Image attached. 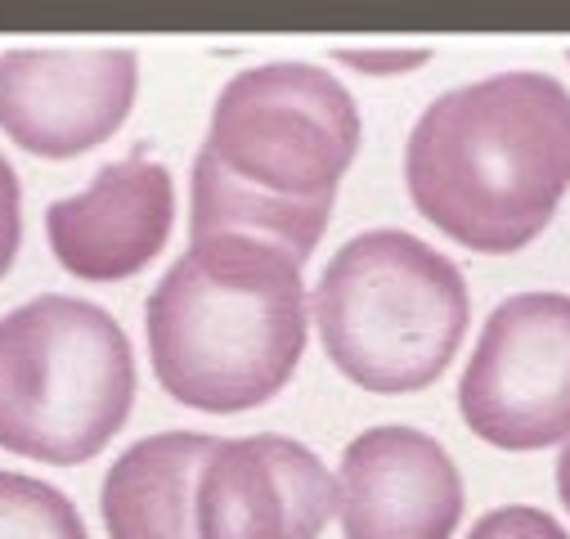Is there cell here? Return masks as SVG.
I'll return each instance as SVG.
<instances>
[{"label": "cell", "mask_w": 570, "mask_h": 539, "mask_svg": "<svg viewBox=\"0 0 570 539\" xmlns=\"http://www.w3.org/2000/svg\"><path fill=\"white\" fill-rule=\"evenodd\" d=\"M360 135V108L333 72L302 59L238 72L216 95L194 163L189 234L265 238L306 265Z\"/></svg>", "instance_id": "6da1fadb"}, {"label": "cell", "mask_w": 570, "mask_h": 539, "mask_svg": "<svg viewBox=\"0 0 570 539\" xmlns=\"http://www.w3.org/2000/svg\"><path fill=\"white\" fill-rule=\"evenodd\" d=\"M404 180L413 207L468 252H521L570 189V90L548 72H494L432 99Z\"/></svg>", "instance_id": "7a4b0ae2"}, {"label": "cell", "mask_w": 570, "mask_h": 539, "mask_svg": "<svg viewBox=\"0 0 570 539\" xmlns=\"http://www.w3.org/2000/svg\"><path fill=\"white\" fill-rule=\"evenodd\" d=\"M302 261L247 234L194 238L145 306L163 391L203 414L274 400L306 351Z\"/></svg>", "instance_id": "3957f363"}, {"label": "cell", "mask_w": 570, "mask_h": 539, "mask_svg": "<svg viewBox=\"0 0 570 539\" xmlns=\"http://www.w3.org/2000/svg\"><path fill=\"white\" fill-rule=\"evenodd\" d=\"M328 360L373 395L432 386L463 346L472 297L459 265L404 229H368L333 261L311 297Z\"/></svg>", "instance_id": "277c9868"}, {"label": "cell", "mask_w": 570, "mask_h": 539, "mask_svg": "<svg viewBox=\"0 0 570 539\" xmlns=\"http://www.w3.org/2000/svg\"><path fill=\"white\" fill-rule=\"evenodd\" d=\"M135 351L95 302L46 293L0 320V450L86 463L130 419Z\"/></svg>", "instance_id": "5b68a950"}, {"label": "cell", "mask_w": 570, "mask_h": 539, "mask_svg": "<svg viewBox=\"0 0 570 539\" xmlns=\"http://www.w3.org/2000/svg\"><path fill=\"white\" fill-rule=\"evenodd\" d=\"M463 423L499 450L570 437V297L521 293L494 306L459 382Z\"/></svg>", "instance_id": "8992f818"}, {"label": "cell", "mask_w": 570, "mask_h": 539, "mask_svg": "<svg viewBox=\"0 0 570 539\" xmlns=\"http://www.w3.org/2000/svg\"><path fill=\"white\" fill-rule=\"evenodd\" d=\"M139 59L126 46H28L0 55V130L37 158H77L130 117Z\"/></svg>", "instance_id": "52a82bcc"}, {"label": "cell", "mask_w": 570, "mask_h": 539, "mask_svg": "<svg viewBox=\"0 0 570 539\" xmlns=\"http://www.w3.org/2000/svg\"><path fill=\"white\" fill-rule=\"evenodd\" d=\"M333 512V472L288 437L216 441L194 490L198 539H320Z\"/></svg>", "instance_id": "ba28073f"}, {"label": "cell", "mask_w": 570, "mask_h": 539, "mask_svg": "<svg viewBox=\"0 0 570 539\" xmlns=\"http://www.w3.org/2000/svg\"><path fill=\"white\" fill-rule=\"evenodd\" d=\"M337 512L346 539H450L463 517V477L436 437L368 428L342 454Z\"/></svg>", "instance_id": "9c48e42d"}, {"label": "cell", "mask_w": 570, "mask_h": 539, "mask_svg": "<svg viewBox=\"0 0 570 539\" xmlns=\"http://www.w3.org/2000/svg\"><path fill=\"white\" fill-rule=\"evenodd\" d=\"M176 220V180L163 163L130 154L126 163H108L95 180L50 203L46 234L55 261L77 280L117 284L139 275L171 238Z\"/></svg>", "instance_id": "30bf717a"}, {"label": "cell", "mask_w": 570, "mask_h": 539, "mask_svg": "<svg viewBox=\"0 0 570 539\" xmlns=\"http://www.w3.org/2000/svg\"><path fill=\"white\" fill-rule=\"evenodd\" d=\"M216 437L158 432L135 441L104 477L108 539H198L194 490Z\"/></svg>", "instance_id": "8fae6325"}, {"label": "cell", "mask_w": 570, "mask_h": 539, "mask_svg": "<svg viewBox=\"0 0 570 539\" xmlns=\"http://www.w3.org/2000/svg\"><path fill=\"white\" fill-rule=\"evenodd\" d=\"M0 539H90L77 503L23 472H0Z\"/></svg>", "instance_id": "7c38bea8"}, {"label": "cell", "mask_w": 570, "mask_h": 539, "mask_svg": "<svg viewBox=\"0 0 570 539\" xmlns=\"http://www.w3.org/2000/svg\"><path fill=\"white\" fill-rule=\"evenodd\" d=\"M468 539H570V535H566L543 508H521V503H512V508L485 512V517L472 526Z\"/></svg>", "instance_id": "4fadbf2b"}, {"label": "cell", "mask_w": 570, "mask_h": 539, "mask_svg": "<svg viewBox=\"0 0 570 539\" xmlns=\"http://www.w3.org/2000/svg\"><path fill=\"white\" fill-rule=\"evenodd\" d=\"M333 59L346 68H360L368 77H400L409 68H422L432 59V50L426 46H368V50H333Z\"/></svg>", "instance_id": "5bb4252c"}, {"label": "cell", "mask_w": 570, "mask_h": 539, "mask_svg": "<svg viewBox=\"0 0 570 539\" xmlns=\"http://www.w3.org/2000/svg\"><path fill=\"white\" fill-rule=\"evenodd\" d=\"M19 243H23V189H19L14 167L0 158V280L10 275Z\"/></svg>", "instance_id": "9a60e30c"}, {"label": "cell", "mask_w": 570, "mask_h": 539, "mask_svg": "<svg viewBox=\"0 0 570 539\" xmlns=\"http://www.w3.org/2000/svg\"><path fill=\"white\" fill-rule=\"evenodd\" d=\"M557 490H561V503H566V512H570V437H566V450H561V459H557Z\"/></svg>", "instance_id": "2e32d148"}]
</instances>
